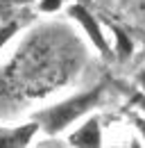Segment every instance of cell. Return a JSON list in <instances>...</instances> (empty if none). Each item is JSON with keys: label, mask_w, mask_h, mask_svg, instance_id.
<instances>
[{"label": "cell", "mask_w": 145, "mask_h": 148, "mask_svg": "<svg viewBox=\"0 0 145 148\" xmlns=\"http://www.w3.org/2000/svg\"><path fill=\"white\" fill-rule=\"evenodd\" d=\"M61 7V0H43L41 2V9L43 12H54V9H59Z\"/></svg>", "instance_id": "cell-7"}, {"label": "cell", "mask_w": 145, "mask_h": 148, "mask_svg": "<svg viewBox=\"0 0 145 148\" xmlns=\"http://www.w3.org/2000/svg\"><path fill=\"white\" fill-rule=\"evenodd\" d=\"M16 23H9V25H5V27H0V48L9 41V39L14 37V32H16Z\"/></svg>", "instance_id": "cell-6"}, {"label": "cell", "mask_w": 145, "mask_h": 148, "mask_svg": "<svg viewBox=\"0 0 145 148\" xmlns=\"http://www.w3.org/2000/svg\"><path fill=\"white\" fill-rule=\"evenodd\" d=\"M70 144L72 146H89V148L100 146V123H98V119L86 121V123L70 137Z\"/></svg>", "instance_id": "cell-4"}, {"label": "cell", "mask_w": 145, "mask_h": 148, "mask_svg": "<svg viewBox=\"0 0 145 148\" xmlns=\"http://www.w3.org/2000/svg\"><path fill=\"white\" fill-rule=\"evenodd\" d=\"M136 105H141L145 110V96H136Z\"/></svg>", "instance_id": "cell-9"}, {"label": "cell", "mask_w": 145, "mask_h": 148, "mask_svg": "<svg viewBox=\"0 0 145 148\" xmlns=\"http://www.w3.org/2000/svg\"><path fill=\"white\" fill-rule=\"evenodd\" d=\"M113 34H116V50H118V57L120 59H127L131 55V41L120 27H113Z\"/></svg>", "instance_id": "cell-5"}, {"label": "cell", "mask_w": 145, "mask_h": 148, "mask_svg": "<svg viewBox=\"0 0 145 148\" xmlns=\"http://www.w3.org/2000/svg\"><path fill=\"white\" fill-rule=\"evenodd\" d=\"M100 93H102V87H93L91 91L86 93H79V96H75L70 100H64V103H59V105H54L50 110H43L36 119L41 121V125L45 132H59V130H64L66 125H70L75 119H79L84 112H89L95 103H98V98H100Z\"/></svg>", "instance_id": "cell-1"}, {"label": "cell", "mask_w": 145, "mask_h": 148, "mask_svg": "<svg viewBox=\"0 0 145 148\" xmlns=\"http://www.w3.org/2000/svg\"><path fill=\"white\" fill-rule=\"evenodd\" d=\"M70 14H72V18H77L79 23H82V27L86 30V34L91 37V41L100 48V53H102V55H107V53H109L107 41H104V37H102V30H100L98 21L91 16L89 9H86V7H82V5H72V7H70Z\"/></svg>", "instance_id": "cell-2"}, {"label": "cell", "mask_w": 145, "mask_h": 148, "mask_svg": "<svg viewBox=\"0 0 145 148\" xmlns=\"http://www.w3.org/2000/svg\"><path fill=\"white\" fill-rule=\"evenodd\" d=\"M138 80H141V84H143V89H145V71L141 75H138Z\"/></svg>", "instance_id": "cell-10"}, {"label": "cell", "mask_w": 145, "mask_h": 148, "mask_svg": "<svg viewBox=\"0 0 145 148\" xmlns=\"http://www.w3.org/2000/svg\"><path fill=\"white\" fill-rule=\"evenodd\" d=\"M5 2H30V0H5Z\"/></svg>", "instance_id": "cell-11"}, {"label": "cell", "mask_w": 145, "mask_h": 148, "mask_svg": "<svg viewBox=\"0 0 145 148\" xmlns=\"http://www.w3.org/2000/svg\"><path fill=\"white\" fill-rule=\"evenodd\" d=\"M36 123H27L14 130H2L0 128V148H14V146H25L30 144V139L34 137L36 132Z\"/></svg>", "instance_id": "cell-3"}, {"label": "cell", "mask_w": 145, "mask_h": 148, "mask_svg": "<svg viewBox=\"0 0 145 148\" xmlns=\"http://www.w3.org/2000/svg\"><path fill=\"white\" fill-rule=\"evenodd\" d=\"M134 121H136V128L141 130V132H143V137H145V121H143V119H134Z\"/></svg>", "instance_id": "cell-8"}]
</instances>
